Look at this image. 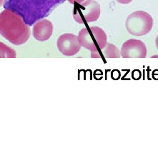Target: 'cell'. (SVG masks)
<instances>
[{"label": "cell", "instance_id": "6da1fadb", "mask_svg": "<svg viewBox=\"0 0 158 148\" xmlns=\"http://www.w3.org/2000/svg\"><path fill=\"white\" fill-rule=\"evenodd\" d=\"M65 0H2L4 10L12 11L31 26L49 16Z\"/></svg>", "mask_w": 158, "mask_h": 148}, {"label": "cell", "instance_id": "7a4b0ae2", "mask_svg": "<svg viewBox=\"0 0 158 148\" xmlns=\"http://www.w3.org/2000/svg\"><path fill=\"white\" fill-rule=\"evenodd\" d=\"M0 32L2 37L15 45L26 43L31 35L30 29L23 19L7 10L0 14Z\"/></svg>", "mask_w": 158, "mask_h": 148}, {"label": "cell", "instance_id": "3957f363", "mask_svg": "<svg viewBox=\"0 0 158 148\" xmlns=\"http://www.w3.org/2000/svg\"><path fill=\"white\" fill-rule=\"evenodd\" d=\"M78 39L81 46L91 51L103 49L107 44V35L99 27L82 28L79 32Z\"/></svg>", "mask_w": 158, "mask_h": 148}, {"label": "cell", "instance_id": "277c9868", "mask_svg": "<svg viewBox=\"0 0 158 148\" xmlns=\"http://www.w3.org/2000/svg\"><path fill=\"white\" fill-rule=\"evenodd\" d=\"M154 20L152 16L144 11L132 12L126 20V29L127 32L134 36H144L152 30Z\"/></svg>", "mask_w": 158, "mask_h": 148}, {"label": "cell", "instance_id": "5b68a950", "mask_svg": "<svg viewBox=\"0 0 158 148\" xmlns=\"http://www.w3.org/2000/svg\"><path fill=\"white\" fill-rule=\"evenodd\" d=\"M74 6L73 18L78 24L96 22L100 16V5L95 0H87Z\"/></svg>", "mask_w": 158, "mask_h": 148}, {"label": "cell", "instance_id": "8992f818", "mask_svg": "<svg viewBox=\"0 0 158 148\" xmlns=\"http://www.w3.org/2000/svg\"><path fill=\"white\" fill-rule=\"evenodd\" d=\"M59 51L65 56H73L77 54L81 49L78 37L70 33L63 34L58 38L57 42Z\"/></svg>", "mask_w": 158, "mask_h": 148}, {"label": "cell", "instance_id": "52a82bcc", "mask_svg": "<svg viewBox=\"0 0 158 148\" xmlns=\"http://www.w3.org/2000/svg\"><path fill=\"white\" fill-rule=\"evenodd\" d=\"M120 51L124 58H144L148 54L145 44L140 40L135 39L126 41L122 46Z\"/></svg>", "mask_w": 158, "mask_h": 148}, {"label": "cell", "instance_id": "ba28073f", "mask_svg": "<svg viewBox=\"0 0 158 148\" xmlns=\"http://www.w3.org/2000/svg\"><path fill=\"white\" fill-rule=\"evenodd\" d=\"M52 32L53 24L48 19H42L34 24L33 36L37 41H47L52 37Z\"/></svg>", "mask_w": 158, "mask_h": 148}, {"label": "cell", "instance_id": "9c48e42d", "mask_svg": "<svg viewBox=\"0 0 158 148\" xmlns=\"http://www.w3.org/2000/svg\"><path fill=\"white\" fill-rule=\"evenodd\" d=\"M121 56V51L116 46L111 43H108L103 49L98 51H91L92 58H119Z\"/></svg>", "mask_w": 158, "mask_h": 148}, {"label": "cell", "instance_id": "30bf717a", "mask_svg": "<svg viewBox=\"0 0 158 148\" xmlns=\"http://www.w3.org/2000/svg\"><path fill=\"white\" fill-rule=\"evenodd\" d=\"M1 45V57H16V52L15 50H13L12 49L9 47L1 42L0 43Z\"/></svg>", "mask_w": 158, "mask_h": 148}, {"label": "cell", "instance_id": "8fae6325", "mask_svg": "<svg viewBox=\"0 0 158 148\" xmlns=\"http://www.w3.org/2000/svg\"><path fill=\"white\" fill-rule=\"evenodd\" d=\"M69 3H71L72 4H82L85 0H67Z\"/></svg>", "mask_w": 158, "mask_h": 148}, {"label": "cell", "instance_id": "7c38bea8", "mask_svg": "<svg viewBox=\"0 0 158 148\" xmlns=\"http://www.w3.org/2000/svg\"><path fill=\"white\" fill-rule=\"evenodd\" d=\"M116 1L118 2V3L126 4H130V2H132V0H116Z\"/></svg>", "mask_w": 158, "mask_h": 148}, {"label": "cell", "instance_id": "4fadbf2b", "mask_svg": "<svg viewBox=\"0 0 158 148\" xmlns=\"http://www.w3.org/2000/svg\"><path fill=\"white\" fill-rule=\"evenodd\" d=\"M155 44H156V47L158 49V35L156 37V39H155Z\"/></svg>", "mask_w": 158, "mask_h": 148}]
</instances>
